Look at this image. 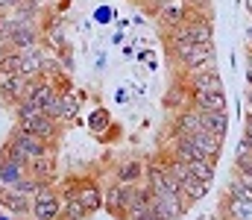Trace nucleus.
<instances>
[{"mask_svg":"<svg viewBox=\"0 0 252 220\" xmlns=\"http://www.w3.org/2000/svg\"><path fill=\"white\" fill-rule=\"evenodd\" d=\"M32 88H35V79L24 73H0V100L6 106H18L21 100H27Z\"/></svg>","mask_w":252,"mask_h":220,"instance_id":"1","label":"nucleus"},{"mask_svg":"<svg viewBox=\"0 0 252 220\" xmlns=\"http://www.w3.org/2000/svg\"><path fill=\"white\" fill-rule=\"evenodd\" d=\"M32 218L35 220H59L62 218V194L53 188V182L41 185L32 197Z\"/></svg>","mask_w":252,"mask_h":220,"instance_id":"2","label":"nucleus"},{"mask_svg":"<svg viewBox=\"0 0 252 220\" xmlns=\"http://www.w3.org/2000/svg\"><path fill=\"white\" fill-rule=\"evenodd\" d=\"M214 56H217L214 41H211V44L193 41V44H188L185 50L176 53V62H179L182 73H188V71H196V68H205V65H214Z\"/></svg>","mask_w":252,"mask_h":220,"instance_id":"3","label":"nucleus"},{"mask_svg":"<svg viewBox=\"0 0 252 220\" xmlns=\"http://www.w3.org/2000/svg\"><path fill=\"white\" fill-rule=\"evenodd\" d=\"M138 194H141L138 185H132V182H115V185L109 188V194H106V209L112 212V218L124 220L126 209L138 200Z\"/></svg>","mask_w":252,"mask_h":220,"instance_id":"4","label":"nucleus"},{"mask_svg":"<svg viewBox=\"0 0 252 220\" xmlns=\"http://www.w3.org/2000/svg\"><path fill=\"white\" fill-rule=\"evenodd\" d=\"M185 85H188V91H223V79H220L214 65L188 71L185 73Z\"/></svg>","mask_w":252,"mask_h":220,"instance_id":"5","label":"nucleus"},{"mask_svg":"<svg viewBox=\"0 0 252 220\" xmlns=\"http://www.w3.org/2000/svg\"><path fill=\"white\" fill-rule=\"evenodd\" d=\"M0 206H3L9 215H15V218L32 215V197L21 194L15 185H0Z\"/></svg>","mask_w":252,"mask_h":220,"instance_id":"6","label":"nucleus"},{"mask_svg":"<svg viewBox=\"0 0 252 220\" xmlns=\"http://www.w3.org/2000/svg\"><path fill=\"white\" fill-rule=\"evenodd\" d=\"M153 212L164 220H179L188 212V203L179 197V194H153Z\"/></svg>","mask_w":252,"mask_h":220,"instance_id":"7","label":"nucleus"},{"mask_svg":"<svg viewBox=\"0 0 252 220\" xmlns=\"http://www.w3.org/2000/svg\"><path fill=\"white\" fill-rule=\"evenodd\" d=\"M173 138H193L199 129H205L202 126V118H199V109H182V112H176V118H173Z\"/></svg>","mask_w":252,"mask_h":220,"instance_id":"8","label":"nucleus"},{"mask_svg":"<svg viewBox=\"0 0 252 220\" xmlns=\"http://www.w3.org/2000/svg\"><path fill=\"white\" fill-rule=\"evenodd\" d=\"M18 126H24V129L35 132V135H41L44 141H53V138L59 135V121H53V118H50V115H44V112H35V115L21 118V121H18Z\"/></svg>","mask_w":252,"mask_h":220,"instance_id":"9","label":"nucleus"},{"mask_svg":"<svg viewBox=\"0 0 252 220\" xmlns=\"http://www.w3.org/2000/svg\"><path fill=\"white\" fill-rule=\"evenodd\" d=\"M9 141L18 144L30 158H35V156H41V153L50 150V141H44L41 135H35V132H30V129H24V126H15L12 135H9Z\"/></svg>","mask_w":252,"mask_h":220,"instance_id":"10","label":"nucleus"},{"mask_svg":"<svg viewBox=\"0 0 252 220\" xmlns=\"http://www.w3.org/2000/svg\"><path fill=\"white\" fill-rule=\"evenodd\" d=\"M64 194H73V197H76V200H79V203L91 212V215H94V212H100V209L106 206L103 191H100L94 182H88V179H85V182H79V185H73V188H67Z\"/></svg>","mask_w":252,"mask_h":220,"instance_id":"11","label":"nucleus"},{"mask_svg":"<svg viewBox=\"0 0 252 220\" xmlns=\"http://www.w3.org/2000/svg\"><path fill=\"white\" fill-rule=\"evenodd\" d=\"M190 15H193V9H190L185 0H167V3L158 9V18H161V24H164L167 30H176V27H182Z\"/></svg>","mask_w":252,"mask_h":220,"instance_id":"12","label":"nucleus"},{"mask_svg":"<svg viewBox=\"0 0 252 220\" xmlns=\"http://www.w3.org/2000/svg\"><path fill=\"white\" fill-rule=\"evenodd\" d=\"M190 106L199 112H226L223 91H190Z\"/></svg>","mask_w":252,"mask_h":220,"instance_id":"13","label":"nucleus"},{"mask_svg":"<svg viewBox=\"0 0 252 220\" xmlns=\"http://www.w3.org/2000/svg\"><path fill=\"white\" fill-rule=\"evenodd\" d=\"M30 176H35L41 182H53L56 179V156H53V150L30 158Z\"/></svg>","mask_w":252,"mask_h":220,"instance_id":"14","label":"nucleus"},{"mask_svg":"<svg viewBox=\"0 0 252 220\" xmlns=\"http://www.w3.org/2000/svg\"><path fill=\"white\" fill-rule=\"evenodd\" d=\"M208 182H202V179H196V176H185L182 179V185H179V197L188 203V206H193V203H199L205 194H208Z\"/></svg>","mask_w":252,"mask_h":220,"instance_id":"15","label":"nucleus"},{"mask_svg":"<svg viewBox=\"0 0 252 220\" xmlns=\"http://www.w3.org/2000/svg\"><path fill=\"white\" fill-rule=\"evenodd\" d=\"M193 141L196 147L211 158V161H217V156H220V147H223V135H217V132H208V129H199L196 135H193Z\"/></svg>","mask_w":252,"mask_h":220,"instance_id":"16","label":"nucleus"},{"mask_svg":"<svg viewBox=\"0 0 252 220\" xmlns=\"http://www.w3.org/2000/svg\"><path fill=\"white\" fill-rule=\"evenodd\" d=\"M223 212H226L229 220H252V200H238V197H229L226 194Z\"/></svg>","mask_w":252,"mask_h":220,"instance_id":"17","label":"nucleus"},{"mask_svg":"<svg viewBox=\"0 0 252 220\" xmlns=\"http://www.w3.org/2000/svg\"><path fill=\"white\" fill-rule=\"evenodd\" d=\"M30 173V164L21 161H0V185H18Z\"/></svg>","mask_w":252,"mask_h":220,"instance_id":"18","label":"nucleus"},{"mask_svg":"<svg viewBox=\"0 0 252 220\" xmlns=\"http://www.w3.org/2000/svg\"><path fill=\"white\" fill-rule=\"evenodd\" d=\"M164 106L167 109H176V112H182V109H188L190 106V91L185 82H176L167 94H164Z\"/></svg>","mask_w":252,"mask_h":220,"instance_id":"19","label":"nucleus"},{"mask_svg":"<svg viewBox=\"0 0 252 220\" xmlns=\"http://www.w3.org/2000/svg\"><path fill=\"white\" fill-rule=\"evenodd\" d=\"M199 118H202V126L208 132L226 135V129H229V115L226 112H199Z\"/></svg>","mask_w":252,"mask_h":220,"instance_id":"20","label":"nucleus"},{"mask_svg":"<svg viewBox=\"0 0 252 220\" xmlns=\"http://www.w3.org/2000/svg\"><path fill=\"white\" fill-rule=\"evenodd\" d=\"M91 215L73 194H62V218H67V220H85Z\"/></svg>","mask_w":252,"mask_h":220,"instance_id":"21","label":"nucleus"},{"mask_svg":"<svg viewBox=\"0 0 252 220\" xmlns=\"http://www.w3.org/2000/svg\"><path fill=\"white\" fill-rule=\"evenodd\" d=\"M88 129L91 132H109L112 129V115H109V109H94L91 115H88Z\"/></svg>","mask_w":252,"mask_h":220,"instance_id":"22","label":"nucleus"},{"mask_svg":"<svg viewBox=\"0 0 252 220\" xmlns=\"http://www.w3.org/2000/svg\"><path fill=\"white\" fill-rule=\"evenodd\" d=\"M138 179H144V164L141 161H124L121 167H118V182H138Z\"/></svg>","mask_w":252,"mask_h":220,"instance_id":"23","label":"nucleus"},{"mask_svg":"<svg viewBox=\"0 0 252 220\" xmlns=\"http://www.w3.org/2000/svg\"><path fill=\"white\" fill-rule=\"evenodd\" d=\"M214 164L217 161H211V158H196V161H190V176H196V179H202V182H214Z\"/></svg>","mask_w":252,"mask_h":220,"instance_id":"24","label":"nucleus"},{"mask_svg":"<svg viewBox=\"0 0 252 220\" xmlns=\"http://www.w3.org/2000/svg\"><path fill=\"white\" fill-rule=\"evenodd\" d=\"M229 197H238V200H252V176H244L229 182Z\"/></svg>","mask_w":252,"mask_h":220,"instance_id":"25","label":"nucleus"},{"mask_svg":"<svg viewBox=\"0 0 252 220\" xmlns=\"http://www.w3.org/2000/svg\"><path fill=\"white\" fill-rule=\"evenodd\" d=\"M235 170L244 173V176H252V150L244 141L238 144V158H235Z\"/></svg>","mask_w":252,"mask_h":220,"instance_id":"26","label":"nucleus"},{"mask_svg":"<svg viewBox=\"0 0 252 220\" xmlns=\"http://www.w3.org/2000/svg\"><path fill=\"white\" fill-rule=\"evenodd\" d=\"M241 141L252 150V112L247 115V129H244V138H241Z\"/></svg>","mask_w":252,"mask_h":220,"instance_id":"27","label":"nucleus"},{"mask_svg":"<svg viewBox=\"0 0 252 220\" xmlns=\"http://www.w3.org/2000/svg\"><path fill=\"white\" fill-rule=\"evenodd\" d=\"M18 3H24V0H0V15H3L6 9H15Z\"/></svg>","mask_w":252,"mask_h":220,"instance_id":"28","label":"nucleus"},{"mask_svg":"<svg viewBox=\"0 0 252 220\" xmlns=\"http://www.w3.org/2000/svg\"><path fill=\"white\" fill-rule=\"evenodd\" d=\"M97 21H112V9H109V6H103V9L97 12Z\"/></svg>","mask_w":252,"mask_h":220,"instance_id":"29","label":"nucleus"},{"mask_svg":"<svg viewBox=\"0 0 252 220\" xmlns=\"http://www.w3.org/2000/svg\"><path fill=\"white\" fill-rule=\"evenodd\" d=\"M185 3H188L190 9H202V6H205L208 0H185Z\"/></svg>","mask_w":252,"mask_h":220,"instance_id":"30","label":"nucleus"},{"mask_svg":"<svg viewBox=\"0 0 252 220\" xmlns=\"http://www.w3.org/2000/svg\"><path fill=\"white\" fill-rule=\"evenodd\" d=\"M6 50H9V44H6V41H0V62H3V56H6Z\"/></svg>","mask_w":252,"mask_h":220,"instance_id":"31","label":"nucleus"},{"mask_svg":"<svg viewBox=\"0 0 252 220\" xmlns=\"http://www.w3.org/2000/svg\"><path fill=\"white\" fill-rule=\"evenodd\" d=\"M138 220H158V218H156V212H147V215H141Z\"/></svg>","mask_w":252,"mask_h":220,"instance_id":"32","label":"nucleus"},{"mask_svg":"<svg viewBox=\"0 0 252 220\" xmlns=\"http://www.w3.org/2000/svg\"><path fill=\"white\" fill-rule=\"evenodd\" d=\"M0 220H15V215H9V212L3 209V212H0Z\"/></svg>","mask_w":252,"mask_h":220,"instance_id":"33","label":"nucleus"},{"mask_svg":"<svg viewBox=\"0 0 252 220\" xmlns=\"http://www.w3.org/2000/svg\"><path fill=\"white\" fill-rule=\"evenodd\" d=\"M247 103H250V109H252V85L247 88Z\"/></svg>","mask_w":252,"mask_h":220,"instance_id":"34","label":"nucleus"},{"mask_svg":"<svg viewBox=\"0 0 252 220\" xmlns=\"http://www.w3.org/2000/svg\"><path fill=\"white\" fill-rule=\"evenodd\" d=\"M247 82H250V85H252V65H250V68H247Z\"/></svg>","mask_w":252,"mask_h":220,"instance_id":"35","label":"nucleus"},{"mask_svg":"<svg viewBox=\"0 0 252 220\" xmlns=\"http://www.w3.org/2000/svg\"><path fill=\"white\" fill-rule=\"evenodd\" d=\"M250 59H252V53H250ZM250 65H252V62H250Z\"/></svg>","mask_w":252,"mask_h":220,"instance_id":"36","label":"nucleus"},{"mask_svg":"<svg viewBox=\"0 0 252 220\" xmlns=\"http://www.w3.org/2000/svg\"><path fill=\"white\" fill-rule=\"evenodd\" d=\"M59 220H67V218H59Z\"/></svg>","mask_w":252,"mask_h":220,"instance_id":"37","label":"nucleus"}]
</instances>
